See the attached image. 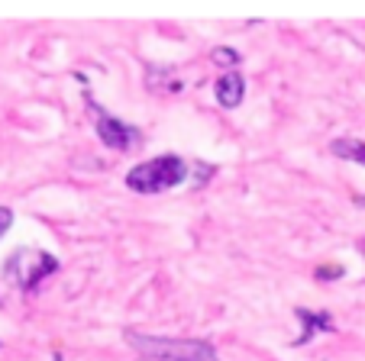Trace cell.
<instances>
[{
    "instance_id": "8",
    "label": "cell",
    "mask_w": 365,
    "mask_h": 361,
    "mask_svg": "<svg viewBox=\"0 0 365 361\" xmlns=\"http://www.w3.org/2000/svg\"><path fill=\"white\" fill-rule=\"evenodd\" d=\"M210 62L230 68V65H240V52H236V48H230V46H220V48H214V52H210Z\"/></svg>"
},
{
    "instance_id": "2",
    "label": "cell",
    "mask_w": 365,
    "mask_h": 361,
    "mask_svg": "<svg viewBox=\"0 0 365 361\" xmlns=\"http://www.w3.org/2000/svg\"><path fill=\"white\" fill-rule=\"evenodd\" d=\"M181 181H187V164L178 155H159L152 162H143L126 174V187L136 194H162L178 187Z\"/></svg>"
},
{
    "instance_id": "1",
    "label": "cell",
    "mask_w": 365,
    "mask_h": 361,
    "mask_svg": "<svg viewBox=\"0 0 365 361\" xmlns=\"http://www.w3.org/2000/svg\"><path fill=\"white\" fill-rule=\"evenodd\" d=\"M126 342L136 348L143 358L159 361H220L217 348L204 339H162V335H145L126 329Z\"/></svg>"
},
{
    "instance_id": "6",
    "label": "cell",
    "mask_w": 365,
    "mask_h": 361,
    "mask_svg": "<svg viewBox=\"0 0 365 361\" xmlns=\"http://www.w3.org/2000/svg\"><path fill=\"white\" fill-rule=\"evenodd\" d=\"M297 320H301V335L294 339V345H304V342H310L314 335L330 333V329H333V316L327 313V310H317V313H310V310L297 307Z\"/></svg>"
},
{
    "instance_id": "7",
    "label": "cell",
    "mask_w": 365,
    "mask_h": 361,
    "mask_svg": "<svg viewBox=\"0 0 365 361\" xmlns=\"http://www.w3.org/2000/svg\"><path fill=\"white\" fill-rule=\"evenodd\" d=\"M330 152L336 158H346V162L365 164V142H362V139H333Z\"/></svg>"
},
{
    "instance_id": "9",
    "label": "cell",
    "mask_w": 365,
    "mask_h": 361,
    "mask_svg": "<svg viewBox=\"0 0 365 361\" xmlns=\"http://www.w3.org/2000/svg\"><path fill=\"white\" fill-rule=\"evenodd\" d=\"M10 223H14V210H10V206H0V236L10 229Z\"/></svg>"
},
{
    "instance_id": "5",
    "label": "cell",
    "mask_w": 365,
    "mask_h": 361,
    "mask_svg": "<svg viewBox=\"0 0 365 361\" xmlns=\"http://www.w3.org/2000/svg\"><path fill=\"white\" fill-rule=\"evenodd\" d=\"M214 94H217L220 107H227V110L240 107L242 97H246V78H242L240 71H227V75L214 84Z\"/></svg>"
},
{
    "instance_id": "10",
    "label": "cell",
    "mask_w": 365,
    "mask_h": 361,
    "mask_svg": "<svg viewBox=\"0 0 365 361\" xmlns=\"http://www.w3.org/2000/svg\"><path fill=\"white\" fill-rule=\"evenodd\" d=\"M339 274H343V268H320L317 278H339Z\"/></svg>"
},
{
    "instance_id": "11",
    "label": "cell",
    "mask_w": 365,
    "mask_h": 361,
    "mask_svg": "<svg viewBox=\"0 0 365 361\" xmlns=\"http://www.w3.org/2000/svg\"><path fill=\"white\" fill-rule=\"evenodd\" d=\"M56 361H62V355H56Z\"/></svg>"
},
{
    "instance_id": "3",
    "label": "cell",
    "mask_w": 365,
    "mask_h": 361,
    "mask_svg": "<svg viewBox=\"0 0 365 361\" xmlns=\"http://www.w3.org/2000/svg\"><path fill=\"white\" fill-rule=\"evenodd\" d=\"M52 271H58V258H52L48 252H26V248H16L4 265V278L14 281L20 291H33Z\"/></svg>"
},
{
    "instance_id": "12",
    "label": "cell",
    "mask_w": 365,
    "mask_h": 361,
    "mask_svg": "<svg viewBox=\"0 0 365 361\" xmlns=\"http://www.w3.org/2000/svg\"><path fill=\"white\" fill-rule=\"evenodd\" d=\"M362 252H365V242H362Z\"/></svg>"
},
{
    "instance_id": "4",
    "label": "cell",
    "mask_w": 365,
    "mask_h": 361,
    "mask_svg": "<svg viewBox=\"0 0 365 361\" xmlns=\"http://www.w3.org/2000/svg\"><path fill=\"white\" fill-rule=\"evenodd\" d=\"M88 113L94 116L97 139H101V142L107 145V149L126 152V149H133V145L139 142V132L133 130L130 123H123V120H117V116H113V113H107V110H103L101 103H97L91 94H88Z\"/></svg>"
}]
</instances>
